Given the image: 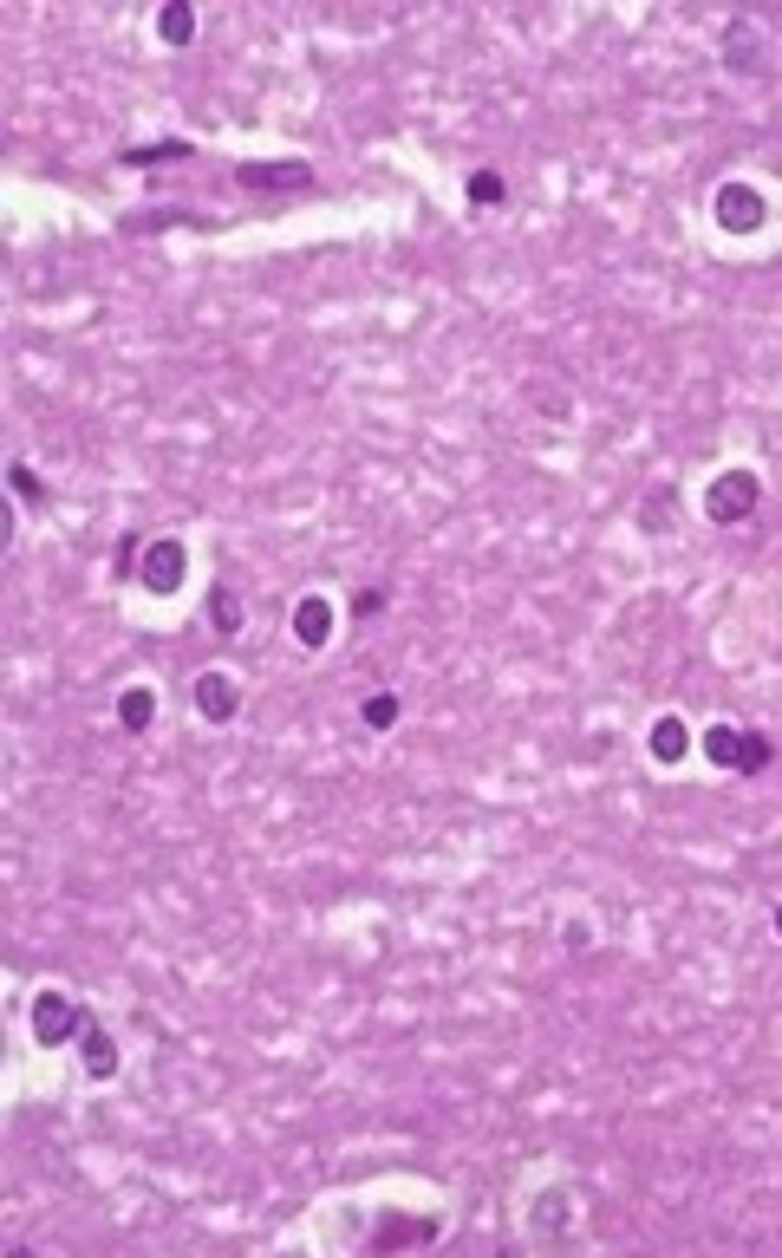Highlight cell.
<instances>
[{
	"mask_svg": "<svg viewBox=\"0 0 782 1258\" xmlns=\"http://www.w3.org/2000/svg\"><path fill=\"white\" fill-rule=\"evenodd\" d=\"M770 757H776V744H770L763 731H743V744H737V776H757V769H770Z\"/></svg>",
	"mask_w": 782,
	"mask_h": 1258,
	"instance_id": "obj_16",
	"label": "cell"
},
{
	"mask_svg": "<svg viewBox=\"0 0 782 1258\" xmlns=\"http://www.w3.org/2000/svg\"><path fill=\"white\" fill-rule=\"evenodd\" d=\"M293 639H300L307 652H320V646L333 639V600H320V594L293 600Z\"/></svg>",
	"mask_w": 782,
	"mask_h": 1258,
	"instance_id": "obj_6",
	"label": "cell"
},
{
	"mask_svg": "<svg viewBox=\"0 0 782 1258\" xmlns=\"http://www.w3.org/2000/svg\"><path fill=\"white\" fill-rule=\"evenodd\" d=\"M502 196H508V183L496 170H470V203H502Z\"/></svg>",
	"mask_w": 782,
	"mask_h": 1258,
	"instance_id": "obj_19",
	"label": "cell"
},
{
	"mask_svg": "<svg viewBox=\"0 0 782 1258\" xmlns=\"http://www.w3.org/2000/svg\"><path fill=\"white\" fill-rule=\"evenodd\" d=\"M685 750H692V731H685V717H658V724H652V757H658V764H678Z\"/></svg>",
	"mask_w": 782,
	"mask_h": 1258,
	"instance_id": "obj_12",
	"label": "cell"
},
{
	"mask_svg": "<svg viewBox=\"0 0 782 1258\" xmlns=\"http://www.w3.org/2000/svg\"><path fill=\"white\" fill-rule=\"evenodd\" d=\"M392 724H398V699H392V692H372V699H365V731H392Z\"/></svg>",
	"mask_w": 782,
	"mask_h": 1258,
	"instance_id": "obj_18",
	"label": "cell"
},
{
	"mask_svg": "<svg viewBox=\"0 0 782 1258\" xmlns=\"http://www.w3.org/2000/svg\"><path fill=\"white\" fill-rule=\"evenodd\" d=\"M85 1024H92V1011H85L78 998H66V991H40V998H33V1037H40L46 1049L72 1044Z\"/></svg>",
	"mask_w": 782,
	"mask_h": 1258,
	"instance_id": "obj_1",
	"label": "cell"
},
{
	"mask_svg": "<svg viewBox=\"0 0 782 1258\" xmlns=\"http://www.w3.org/2000/svg\"><path fill=\"white\" fill-rule=\"evenodd\" d=\"M196 711H203L210 724H228V717L242 711V692H235V679H228V672H203V679H196Z\"/></svg>",
	"mask_w": 782,
	"mask_h": 1258,
	"instance_id": "obj_7",
	"label": "cell"
},
{
	"mask_svg": "<svg viewBox=\"0 0 782 1258\" xmlns=\"http://www.w3.org/2000/svg\"><path fill=\"white\" fill-rule=\"evenodd\" d=\"M7 477H13V495H20V502H40V495H46L40 490V477H33V463H13Z\"/></svg>",
	"mask_w": 782,
	"mask_h": 1258,
	"instance_id": "obj_20",
	"label": "cell"
},
{
	"mask_svg": "<svg viewBox=\"0 0 782 1258\" xmlns=\"http://www.w3.org/2000/svg\"><path fill=\"white\" fill-rule=\"evenodd\" d=\"M757 46H763V40H757V26H750V20H737V26L724 33V53H730V66H737V72H757Z\"/></svg>",
	"mask_w": 782,
	"mask_h": 1258,
	"instance_id": "obj_13",
	"label": "cell"
},
{
	"mask_svg": "<svg viewBox=\"0 0 782 1258\" xmlns=\"http://www.w3.org/2000/svg\"><path fill=\"white\" fill-rule=\"evenodd\" d=\"M183 574H190V555H183V542H143V561H138V580L150 587V594H176L183 587Z\"/></svg>",
	"mask_w": 782,
	"mask_h": 1258,
	"instance_id": "obj_4",
	"label": "cell"
},
{
	"mask_svg": "<svg viewBox=\"0 0 782 1258\" xmlns=\"http://www.w3.org/2000/svg\"><path fill=\"white\" fill-rule=\"evenodd\" d=\"M737 744H743L737 724H711V731H705V757H711L717 769H737Z\"/></svg>",
	"mask_w": 782,
	"mask_h": 1258,
	"instance_id": "obj_15",
	"label": "cell"
},
{
	"mask_svg": "<svg viewBox=\"0 0 782 1258\" xmlns=\"http://www.w3.org/2000/svg\"><path fill=\"white\" fill-rule=\"evenodd\" d=\"M776 932H782V900H776Z\"/></svg>",
	"mask_w": 782,
	"mask_h": 1258,
	"instance_id": "obj_24",
	"label": "cell"
},
{
	"mask_svg": "<svg viewBox=\"0 0 782 1258\" xmlns=\"http://www.w3.org/2000/svg\"><path fill=\"white\" fill-rule=\"evenodd\" d=\"M757 495H763V483H757L750 470H724L711 490H705V515H711V522H743V515L757 509Z\"/></svg>",
	"mask_w": 782,
	"mask_h": 1258,
	"instance_id": "obj_3",
	"label": "cell"
},
{
	"mask_svg": "<svg viewBox=\"0 0 782 1258\" xmlns=\"http://www.w3.org/2000/svg\"><path fill=\"white\" fill-rule=\"evenodd\" d=\"M150 717H157V699H150V685H131V692L118 699V724H125V731H150Z\"/></svg>",
	"mask_w": 782,
	"mask_h": 1258,
	"instance_id": "obj_14",
	"label": "cell"
},
{
	"mask_svg": "<svg viewBox=\"0 0 782 1258\" xmlns=\"http://www.w3.org/2000/svg\"><path fill=\"white\" fill-rule=\"evenodd\" d=\"M170 222H190V210H150V215H138V222H125V228L143 235V228H170Z\"/></svg>",
	"mask_w": 782,
	"mask_h": 1258,
	"instance_id": "obj_22",
	"label": "cell"
},
{
	"mask_svg": "<svg viewBox=\"0 0 782 1258\" xmlns=\"http://www.w3.org/2000/svg\"><path fill=\"white\" fill-rule=\"evenodd\" d=\"M763 215H770L763 190H750V183H724V190H717V222H724L730 235H757Z\"/></svg>",
	"mask_w": 782,
	"mask_h": 1258,
	"instance_id": "obj_5",
	"label": "cell"
},
{
	"mask_svg": "<svg viewBox=\"0 0 782 1258\" xmlns=\"http://www.w3.org/2000/svg\"><path fill=\"white\" fill-rule=\"evenodd\" d=\"M157 40H163V46H190V40H196V7H190V0H170V7L157 13Z\"/></svg>",
	"mask_w": 782,
	"mask_h": 1258,
	"instance_id": "obj_11",
	"label": "cell"
},
{
	"mask_svg": "<svg viewBox=\"0 0 782 1258\" xmlns=\"http://www.w3.org/2000/svg\"><path fill=\"white\" fill-rule=\"evenodd\" d=\"M561 1206H568V1193H542V1213H535V1226H542V1233H561Z\"/></svg>",
	"mask_w": 782,
	"mask_h": 1258,
	"instance_id": "obj_21",
	"label": "cell"
},
{
	"mask_svg": "<svg viewBox=\"0 0 782 1258\" xmlns=\"http://www.w3.org/2000/svg\"><path fill=\"white\" fill-rule=\"evenodd\" d=\"M425 1239H437V1219H385V1226L372 1233L378 1252H392V1246H425Z\"/></svg>",
	"mask_w": 782,
	"mask_h": 1258,
	"instance_id": "obj_9",
	"label": "cell"
},
{
	"mask_svg": "<svg viewBox=\"0 0 782 1258\" xmlns=\"http://www.w3.org/2000/svg\"><path fill=\"white\" fill-rule=\"evenodd\" d=\"M170 157H190V143H183V138H170V143H143V150H125V163H131V170L170 163Z\"/></svg>",
	"mask_w": 782,
	"mask_h": 1258,
	"instance_id": "obj_17",
	"label": "cell"
},
{
	"mask_svg": "<svg viewBox=\"0 0 782 1258\" xmlns=\"http://www.w3.org/2000/svg\"><path fill=\"white\" fill-rule=\"evenodd\" d=\"M235 183H242V190H261V196H293V190H313V163H300V157H281V163H242Z\"/></svg>",
	"mask_w": 782,
	"mask_h": 1258,
	"instance_id": "obj_2",
	"label": "cell"
},
{
	"mask_svg": "<svg viewBox=\"0 0 782 1258\" xmlns=\"http://www.w3.org/2000/svg\"><path fill=\"white\" fill-rule=\"evenodd\" d=\"M210 620H215V632H222V639H235V632H242V620H248V614H242V594H235L228 580H210Z\"/></svg>",
	"mask_w": 782,
	"mask_h": 1258,
	"instance_id": "obj_10",
	"label": "cell"
},
{
	"mask_svg": "<svg viewBox=\"0 0 782 1258\" xmlns=\"http://www.w3.org/2000/svg\"><path fill=\"white\" fill-rule=\"evenodd\" d=\"M378 607H385V587H358V594H353V614H358V620H372Z\"/></svg>",
	"mask_w": 782,
	"mask_h": 1258,
	"instance_id": "obj_23",
	"label": "cell"
},
{
	"mask_svg": "<svg viewBox=\"0 0 782 1258\" xmlns=\"http://www.w3.org/2000/svg\"><path fill=\"white\" fill-rule=\"evenodd\" d=\"M78 1044H85V1069H92V1076H118V1037H111L105 1024H85Z\"/></svg>",
	"mask_w": 782,
	"mask_h": 1258,
	"instance_id": "obj_8",
	"label": "cell"
}]
</instances>
